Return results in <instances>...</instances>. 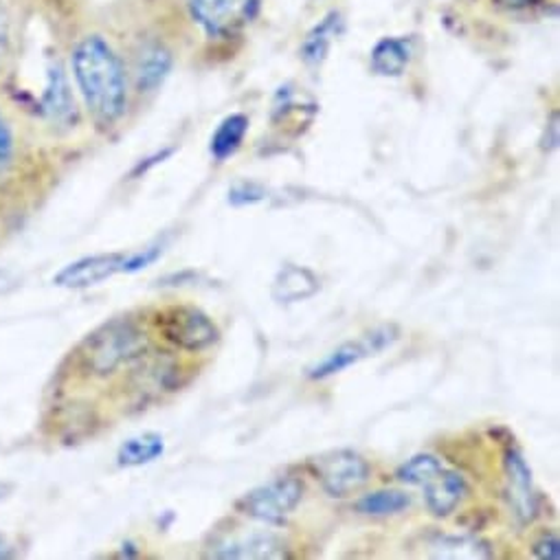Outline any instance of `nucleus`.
<instances>
[{"label":"nucleus","instance_id":"nucleus-1","mask_svg":"<svg viewBox=\"0 0 560 560\" xmlns=\"http://www.w3.org/2000/svg\"><path fill=\"white\" fill-rule=\"evenodd\" d=\"M75 89L100 126H115L128 110V69L104 34H84L71 49Z\"/></svg>","mask_w":560,"mask_h":560},{"label":"nucleus","instance_id":"nucleus-2","mask_svg":"<svg viewBox=\"0 0 560 560\" xmlns=\"http://www.w3.org/2000/svg\"><path fill=\"white\" fill-rule=\"evenodd\" d=\"M148 337L130 319H113L97 328L80 350L82 368L93 376H110L121 365L145 357Z\"/></svg>","mask_w":560,"mask_h":560},{"label":"nucleus","instance_id":"nucleus-3","mask_svg":"<svg viewBox=\"0 0 560 560\" xmlns=\"http://www.w3.org/2000/svg\"><path fill=\"white\" fill-rule=\"evenodd\" d=\"M302 499L304 483L298 477H277L246 492L237 501V508L255 521H261L266 525H279L287 521L289 514H293Z\"/></svg>","mask_w":560,"mask_h":560},{"label":"nucleus","instance_id":"nucleus-4","mask_svg":"<svg viewBox=\"0 0 560 560\" xmlns=\"http://www.w3.org/2000/svg\"><path fill=\"white\" fill-rule=\"evenodd\" d=\"M159 330L167 343L183 352H202L220 339L215 324L194 306H176L159 315Z\"/></svg>","mask_w":560,"mask_h":560},{"label":"nucleus","instance_id":"nucleus-5","mask_svg":"<svg viewBox=\"0 0 560 560\" xmlns=\"http://www.w3.org/2000/svg\"><path fill=\"white\" fill-rule=\"evenodd\" d=\"M315 472L322 488L332 499H346L370 481L372 468L361 453L352 448H339L317 457Z\"/></svg>","mask_w":560,"mask_h":560},{"label":"nucleus","instance_id":"nucleus-6","mask_svg":"<svg viewBox=\"0 0 560 560\" xmlns=\"http://www.w3.org/2000/svg\"><path fill=\"white\" fill-rule=\"evenodd\" d=\"M187 12L209 38H226L253 21L257 0H187Z\"/></svg>","mask_w":560,"mask_h":560},{"label":"nucleus","instance_id":"nucleus-7","mask_svg":"<svg viewBox=\"0 0 560 560\" xmlns=\"http://www.w3.org/2000/svg\"><path fill=\"white\" fill-rule=\"evenodd\" d=\"M396 339H398V328L396 326L374 328V330L365 332L363 337H359L354 341H348V343L339 346L337 350H332L326 359H322L317 365H313L306 376L311 381H326L330 376H337V374L346 372L348 368L361 363L363 359L381 354L383 350L394 346Z\"/></svg>","mask_w":560,"mask_h":560},{"label":"nucleus","instance_id":"nucleus-8","mask_svg":"<svg viewBox=\"0 0 560 560\" xmlns=\"http://www.w3.org/2000/svg\"><path fill=\"white\" fill-rule=\"evenodd\" d=\"M503 470H505V494L514 518L521 525H527L538 514V494L532 479V468L527 466L525 457L516 448H508L503 455Z\"/></svg>","mask_w":560,"mask_h":560},{"label":"nucleus","instance_id":"nucleus-9","mask_svg":"<svg viewBox=\"0 0 560 560\" xmlns=\"http://www.w3.org/2000/svg\"><path fill=\"white\" fill-rule=\"evenodd\" d=\"M124 259H126V253H100V255L80 257L67 264L54 277V284L71 291H82V289L104 284L110 277L124 270Z\"/></svg>","mask_w":560,"mask_h":560},{"label":"nucleus","instance_id":"nucleus-10","mask_svg":"<svg viewBox=\"0 0 560 560\" xmlns=\"http://www.w3.org/2000/svg\"><path fill=\"white\" fill-rule=\"evenodd\" d=\"M209 556L222 560H275L289 558V545L272 532H250L224 538L209 551Z\"/></svg>","mask_w":560,"mask_h":560},{"label":"nucleus","instance_id":"nucleus-11","mask_svg":"<svg viewBox=\"0 0 560 560\" xmlns=\"http://www.w3.org/2000/svg\"><path fill=\"white\" fill-rule=\"evenodd\" d=\"M172 65V54L163 43L154 38L141 40L132 54V80L137 93H154L167 80Z\"/></svg>","mask_w":560,"mask_h":560},{"label":"nucleus","instance_id":"nucleus-12","mask_svg":"<svg viewBox=\"0 0 560 560\" xmlns=\"http://www.w3.org/2000/svg\"><path fill=\"white\" fill-rule=\"evenodd\" d=\"M319 277L300 264H284L272 279L270 295L277 304H298L319 293Z\"/></svg>","mask_w":560,"mask_h":560},{"label":"nucleus","instance_id":"nucleus-13","mask_svg":"<svg viewBox=\"0 0 560 560\" xmlns=\"http://www.w3.org/2000/svg\"><path fill=\"white\" fill-rule=\"evenodd\" d=\"M422 488H424V503L429 512L435 516H448L468 494L466 479L459 472L446 470V468H442Z\"/></svg>","mask_w":560,"mask_h":560},{"label":"nucleus","instance_id":"nucleus-14","mask_svg":"<svg viewBox=\"0 0 560 560\" xmlns=\"http://www.w3.org/2000/svg\"><path fill=\"white\" fill-rule=\"evenodd\" d=\"M43 110L56 124H69L78 115L71 82L65 73V67L58 62L51 65L47 71V84H45V93H43Z\"/></svg>","mask_w":560,"mask_h":560},{"label":"nucleus","instance_id":"nucleus-15","mask_svg":"<svg viewBox=\"0 0 560 560\" xmlns=\"http://www.w3.org/2000/svg\"><path fill=\"white\" fill-rule=\"evenodd\" d=\"M411 60V45L402 38H383L372 51V69L383 78H398Z\"/></svg>","mask_w":560,"mask_h":560},{"label":"nucleus","instance_id":"nucleus-16","mask_svg":"<svg viewBox=\"0 0 560 560\" xmlns=\"http://www.w3.org/2000/svg\"><path fill=\"white\" fill-rule=\"evenodd\" d=\"M165 453L163 435L159 433H141L126 440L117 451V464L121 468H137L156 462Z\"/></svg>","mask_w":560,"mask_h":560},{"label":"nucleus","instance_id":"nucleus-17","mask_svg":"<svg viewBox=\"0 0 560 560\" xmlns=\"http://www.w3.org/2000/svg\"><path fill=\"white\" fill-rule=\"evenodd\" d=\"M21 43V16L14 0H0V73L14 60Z\"/></svg>","mask_w":560,"mask_h":560},{"label":"nucleus","instance_id":"nucleus-18","mask_svg":"<svg viewBox=\"0 0 560 560\" xmlns=\"http://www.w3.org/2000/svg\"><path fill=\"white\" fill-rule=\"evenodd\" d=\"M246 130H248V119L244 115L240 113L229 115L211 137V148H209L211 156L215 161H226L229 156H233L244 141Z\"/></svg>","mask_w":560,"mask_h":560},{"label":"nucleus","instance_id":"nucleus-19","mask_svg":"<svg viewBox=\"0 0 560 560\" xmlns=\"http://www.w3.org/2000/svg\"><path fill=\"white\" fill-rule=\"evenodd\" d=\"M435 558H490L492 549L477 536H440L431 545Z\"/></svg>","mask_w":560,"mask_h":560},{"label":"nucleus","instance_id":"nucleus-20","mask_svg":"<svg viewBox=\"0 0 560 560\" xmlns=\"http://www.w3.org/2000/svg\"><path fill=\"white\" fill-rule=\"evenodd\" d=\"M409 503H411L409 494L400 490H376V492L363 494L354 508L365 516H387V514L402 512L405 508H409Z\"/></svg>","mask_w":560,"mask_h":560},{"label":"nucleus","instance_id":"nucleus-21","mask_svg":"<svg viewBox=\"0 0 560 560\" xmlns=\"http://www.w3.org/2000/svg\"><path fill=\"white\" fill-rule=\"evenodd\" d=\"M337 27H339V14H330L328 19H324L322 25H317L308 34V38L302 47V56H304L306 65L319 67L326 60V56L330 51V43L337 36Z\"/></svg>","mask_w":560,"mask_h":560},{"label":"nucleus","instance_id":"nucleus-22","mask_svg":"<svg viewBox=\"0 0 560 560\" xmlns=\"http://www.w3.org/2000/svg\"><path fill=\"white\" fill-rule=\"evenodd\" d=\"M444 466H442V462L435 457V455H431V453H418V455H413L411 459H407L400 468H398V472H396V477H398V481H402V483H407V486H424L427 481H431L440 470H442Z\"/></svg>","mask_w":560,"mask_h":560},{"label":"nucleus","instance_id":"nucleus-23","mask_svg":"<svg viewBox=\"0 0 560 560\" xmlns=\"http://www.w3.org/2000/svg\"><path fill=\"white\" fill-rule=\"evenodd\" d=\"M16 135L14 128L10 124V119L5 117V113L0 110V176L8 174L14 167L16 161Z\"/></svg>","mask_w":560,"mask_h":560},{"label":"nucleus","instance_id":"nucleus-24","mask_svg":"<svg viewBox=\"0 0 560 560\" xmlns=\"http://www.w3.org/2000/svg\"><path fill=\"white\" fill-rule=\"evenodd\" d=\"M264 198H266V189L257 183H237L229 189V205H233V207L257 205Z\"/></svg>","mask_w":560,"mask_h":560},{"label":"nucleus","instance_id":"nucleus-25","mask_svg":"<svg viewBox=\"0 0 560 560\" xmlns=\"http://www.w3.org/2000/svg\"><path fill=\"white\" fill-rule=\"evenodd\" d=\"M161 255V246L154 244V246H148L143 250H135V253H126V259H124V270L121 272H137L145 266H150L152 261H156Z\"/></svg>","mask_w":560,"mask_h":560},{"label":"nucleus","instance_id":"nucleus-26","mask_svg":"<svg viewBox=\"0 0 560 560\" xmlns=\"http://www.w3.org/2000/svg\"><path fill=\"white\" fill-rule=\"evenodd\" d=\"M534 556L540 560H560V540L556 534H542L534 547Z\"/></svg>","mask_w":560,"mask_h":560},{"label":"nucleus","instance_id":"nucleus-27","mask_svg":"<svg viewBox=\"0 0 560 560\" xmlns=\"http://www.w3.org/2000/svg\"><path fill=\"white\" fill-rule=\"evenodd\" d=\"M494 3L503 10H525L534 3H538V0H494Z\"/></svg>","mask_w":560,"mask_h":560},{"label":"nucleus","instance_id":"nucleus-28","mask_svg":"<svg viewBox=\"0 0 560 560\" xmlns=\"http://www.w3.org/2000/svg\"><path fill=\"white\" fill-rule=\"evenodd\" d=\"M10 556H14L12 545L3 536H0V558H10Z\"/></svg>","mask_w":560,"mask_h":560}]
</instances>
